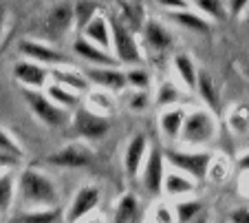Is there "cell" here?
<instances>
[{
	"label": "cell",
	"instance_id": "6da1fadb",
	"mask_svg": "<svg viewBox=\"0 0 249 223\" xmlns=\"http://www.w3.org/2000/svg\"><path fill=\"white\" fill-rule=\"evenodd\" d=\"M18 192L22 201L33 208H49L57 204V188L47 175L38 170H24L18 179Z\"/></svg>",
	"mask_w": 249,
	"mask_h": 223
},
{
	"label": "cell",
	"instance_id": "7a4b0ae2",
	"mask_svg": "<svg viewBox=\"0 0 249 223\" xmlns=\"http://www.w3.org/2000/svg\"><path fill=\"white\" fill-rule=\"evenodd\" d=\"M216 135H218V126H216L214 113H210L205 109H196L192 113H185L183 126L179 130V137L183 144L203 146V144L214 142Z\"/></svg>",
	"mask_w": 249,
	"mask_h": 223
},
{
	"label": "cell",
	"instance_id": "3957f363",
	"mask_svg": "<svg viewBox=\"0 0 249 223\" xmlns=\"http://www.w3.org/2000/svg\"><path fill=\"white\" fill-rule=\"evenodd\" d=\"M108 24H110V49L115 51L117 62L119 64H137L141 60V51H139L135 34L117 16L108 18Z\"/></svg>",
	"mask_w": 249,
	"mask_h": 223
},
{
	"label": "cell",
	"instance_id": "277c9868",
	"mask_svg": "<svg viewBox=\"0 0 249 223\" xmlns=\"http://www.w3.org/2000/svg\"><path fill=\"white\" fill-rule=\"evenodd\" d=\"M163 159L170 162L183 175L192 177L194 181H203L212 168V152H181V150H165Z\"/></svg>",
	"mask_w": 249,
	"mask_h": 223
},
{
	"label": "cell",
	"instance_id": "5b68a950",
	"mask_svg": "<svg viewBox=\"0 0 249 223\" xmlns=\"http://www.w3.org/2000/svg\"><path fill=\"white\" fill-rule=\"evenodd\" d=\"M24 100H27L31 113L36 115L40 122L47 124V126H62V124L66 122L64 109L49 100L47 93H42L40 89H27L24 91Z\"/></svg>",
	"mask_w": 249,
	"mask_h": 223
},
{
	"label": "cell",
	"instance_id": "8992f818",
	"mask_svg": "<svg viewBox=\"0 0 249 223\" xmlns=\"http://www.w3.org/2000/svg\"><path fill=\"white\" fill-rule=\"evenodd\" d=\"M73 129L84 139H102L110 130V119L104 117L102 113L90 111L89 106H82V109H77L75 117H73Z\"/></svg>",
	"mask_w": 249,
	"mask_h": 223
},
{
	"label": "cell",
	"instance_id": "52a82bcc",
	"mask_svg": "<svg viewBox=\"0 0 249 223\" xmlns=\"http://www.w3.org/2000/svg\"><path fill=\"white\" fill-rule=\"evenodd\" d=\"M143 168V175H141V181H143V188H146L148 195L159 197L161 190H163V152L159 148H152V150L146 152V159L141 164Z\"/></svg>",
	"mask_w": 249,
	"mask_h": 223
},
{
	"label": "cell",
	"instance_id": "ba28073f",
	"mask_svg": "<svg viewBox=\"0 0 249 223\" xmlns=\"http://www.w3.org/2000/svg\"><path fill=\"white\" fill-rule=\"evenodd\" d=\"M49 164L60 168H84L93 164V152L82 144H66L57 152L49 155Z\"/></svg>",
	"mask_w": 249,
	"mask_h": 223
},
{
	"label": "cell",
	"instance_id": "9c48e42d",
	"mask_svg": "<svg viewBox=\"0 0 249 223\" xmlns=\"http://www.w3.org/2000/svg\"><path fill=\"white\" fill-rule=\"evenodd\" d=\"M99 204V188L97 186H82L75 192L71 208L66 210V221H80L82 217L90 214Z\"/></svg>",
	"mask_w": 249,
	"mask_h": 223
},
{
	"label": "cell",
	"instance_id": "30bf717a",
	"mask_svg": "<svg viewBox=\"0 0 249 223\" xmlns=\"http://www.w3.org/2000/svg\"><path fill=\"white\" fill-rule=\"evenodd\" d=\"M86 80L97 84L99 89H108V91H124L128 86L126 82V73L119 71L115 67H95V69H89L84 73Z\"/></svg>",
	"mask_w": 249,
	"mask_h": 223
},
{
	"label": "cell",
	"instance_id": "8fae6325",
	"mask_svg": "<svg viewBox=\"0 0 249 223\" xmlns=\"http://www.w3.org/2000/svg\"><path fill=\"white\" fill-rule=\"evenodd\" d=\"M73 51H75L82 60L90 62V64H97V67H117V64H119L117 57L110 56L106 49H102V47H97V44L89 42L84 36H80V38L73 42Z\"/></svg>",
	"mask_w": 249,
	"mask_h": 223
},
{
	"label": "cell",
	"instance_id": "7c38bea8",
	"mask_svg": "<svg viewBox=\"0 0 249 223\" xmlns=\"http://www.w3.org/2000/svg\"><path fill=\"white\" fill-rule=\"evenodd\" d=\"M18 49L27 60H33V62H38V64H51V67H57V64L64 62V56H62L60 51H55V49L47 47V44H42V42L20 40Z\"/></svg>",
	"mask_w": 249,
	"mask_h": 223
},
{
	"label": "cell",
	"instance_id": "4fadbf2b",
	"mask_svg": "<svg viewBox=\"0 0 249 223\" xmlns=\"http://www.w3.org/2000/svg\"><path fill=\"white\" fill-rule=\"evenodd\" d=\"M141 34H143V40L148 42V47L155 49V51H165L174 44L172 31L159 20H146L143 27H141Z\"/></svg>",
	"mask_w": 249,
	"mask_h": 223
},
{
	"label": "cell",
	"instance_id": "5bb4252c",
	"mask_svg": "<svg viewBox=\"0 0 249 223\" xmlns=\"http://www.w3.org/2000/svg\"><path fill=\"white\" fill-rule=\"evenodd\" d=\"M146 152H148V137L143 133L135 135L130 139L126 148V155H124V168H126L128 177H137L141 170V164L146 159Z\"/></svg>",
	"mask_w": 249,
	"mask_h": 223
},
{
	"label": "cell",
	"instance_id": "9a60e30c",
	"mask_svg": "<svg viewBox=\"0 0 249 223\" xmlns=\"http://www.w3.org/2000/svg\"><path fill=\"white\" fill-rule=\"evenodd\" d=\"M14 77L27 89H42V86H47L49 71L40 67L38 62H20L14 67Z\"/></svg>",
	"mask_w": 249,
	"mask_h": 223
},
{
	"label": "cell",
	"instance_id": "2e32d148",
	"mask_svg": "<svg viewBox=\"0 0 249 223\" xmlns=\"http://www.w3.org/2000/svg\"><path fill=\"white\" fill-rule=\"evenodd\" d=\"M73 27V5L71 2H57L47 14V31L51 36H62Z\"/></svg>",
	"mask_w": 249,
	"mask_h": 223
},
{
	"label": "cell",
	"instance_id": "e0dca14e",
	"mask_svg": "<svg viewBox=\"0 0 249 223\" xmlns=\"http://www.w3.org/2000/svg\"><path fill=\"white\" fill-rule=\"evenodd\" d=\"M80 34L84 36L89 42L97 44V47L106 49V51L110 49V24H108V18H106V16L95 14L93 18L84 24V29H82Z\"/></svg>",
	"mask_w": 249,
	"mask_h": 223
},
{
	"label": "cell",
	"instance_id": "ac0fdd59",
	"mask_svg": "<svg viewBox=\"0 0 249 223\" xmlns=\"http://www.w3.org/2000/svg\"><path fill=\"white\" fill-rule=\"evenodd\" d=\"M117 18L130 29L132 34H137V31H141L143 22H146V20H143V5L137 2V0H122V2H119Z\"/></svg>",
	"mask_w": 249,
	"mask_h": 223
},
{
	"label": "cell",
	"instance_id": "d6986e66",
	"mask_svg": "<svg viewBox=\"0 0 249 223\" xmlns=\"http://www.w3.org/2000/svg\"><path fill=\"white\" fill-rule=\"evenodd\" d=\"M168 18L172 20L174 24H181V27L190 29V31H198V34H207L212 29L210 20L201 14H194L190 9H179V11H170Z\"/></svg>",
	"mask_w": 249,
	"mask_h": 223
},
{
	"label": "cell",
	"instance_id": "ffe728a7",
	"mask_svg": "<svg viewBox=\"0 0 249 223\" xmlns=\"http://www.w3.org/2000/svg\"><path fill=\"white\" fill-rule=\"evenodd\" d=\"M194 89H198V95H201V100L207 104V109L212 111V113H216L218 109H221V100H218V91H216V84H214V80H212V75H207L205 71H198L196 75V86Z\"/></svg>",
	"mask_w": 249,
	"mask_h": 223
},
{
	"label": "cell",
	"instance_id": "44dd1931",
	"mask_svg": "<svg viewBox=\"0 0 249 223\" xmlns=\"http://www.w3.org/2000/svg\"><path fill=\"white\" fill-rule=\"evenodd\" d=\"M196 184H194L192 177L183 175V172H170V175H163V190L170 197H183L194 192Z\"/></svg>",
	"mask_w": 249,
	"mask_h": 223
},
{
	"label": "cell",
	"instance_id": "7402d4cb",
	"mask_svg": "<svg viewBox=\"0 0 249 223\" xmlns=\"http://www.w3.org/2000/svg\"><path fill=\"white\" fill-rule=\"evenodd\" d=\"M115 221L117 223H137L141 221V210L139 201L132 192L122 195V199L117 201V210H115Z\"/></svg>",
	"mask_w": 249,
	"mask_h": 223
},
{
	"label": "cell",
	"instance_id": "603a6c76",
	"mask_svg": "<svg viewBox=\"0 0 249 223\" xmlns=\"http://www.w3.org/2000/svg\"><path fill=\"white\" fill-rule=\"evenodd\" d=\"M49 75L53 77V82H57V84H64L69 86L71 91H89V84L90 82L86 80V75H82V73L77 71H71V69H55L53 67L51 71H49Z\"/></svg>",
	"mask_w": 249,
	"mask_h": 223
},
{
	"label": "cell",
	"instance_id": "cb8c5ba5",
	"mask_svg": "<svg viewBox=\"0 0 249 223\" xmlns=\"http://www.w3.org/2000/svg\"><path fill=\"white\" fill-rule=\"evenodd\" d=\"M183 119H185V109H181V106H172V109L165 111L159 119L161 130H163L165 137H172V139L179 137V130H181V126H183Z\"/></svg>",
	"mask_w": 249,
	"mask_h": 223
},
{
	"label": "cell",
	"instance_id": "d4e9b609",
	"mask_svg": "<svg viewBox=\"0 0 249 223\" xmlns=\"http://www.w3.org/2000/svg\"><path fill=\"white\" fill-rule=\"evenodd\" d=\"M172 64L179 73L181 82H183L188 89H194L196 86V75H198V69L194 67V60L188 56V53H177L172 57Z\"/></svg>",
	"mask_w": 249,
	"mask_h": 223
},
{
	"label": "cell",
	"instance_id": "484cf974",
	"mask_svg": "<svg viewBox=\"0 0 249 223\" xmlns=\"http://www.w3.org/2000/svg\"><path fill=\"white\" fill-rule=\"evenodd\" d=\"M47 95H49V100L55 102L62 109H75V106L80 104L75 91H71L69 86H64V84H57V82L47 86Z\"/></svg>",
	"mask_w": 249,
	"mask_h": 223
},
{
	"label": "cell",
	"instance_id": "4316f807",
	"mask_svg": "<svg viewBox=\"0 0 249 223\" xmlns=\"http://www.w3.org/2000/svg\"><path fill=\"white\" fill-rule=\"evenodd\" d=\"M95 14H99V2L97 0H80L73 5V24L77 31L84 29V24L93 18Z\"/></svg>",
	"mask_w": 249,
	"mask_h": 223
},
{
	"label": "cell",
	"instance_id": "83f0119b",
	"mask_svg": "<svg viewBox=\"0 0 249 223\" xmlns=\"http://www.w3.org/2000/svg\"><path fill=\"white\" fill-rule=\"evenodd\" d=\"M16 195V179L11 172H2L0 175V217H5L14 205Z\"/></svg>",
	"mask_w": 249,
	"mask_h": 223
},
{
	"label": "cell",
	"instance_id": "f1b7e54d",
	"mask_svg": "<svg viewBox=\"0 0 249 223\" xmlns=\"http://www.w3.org/2000/svg\"><path fill=\"white\" fill-rule=\"evenodd\" d=\"M24 152L20 144L5 129H0V162H20Z\"/></svg>",
	"mask_w": 249,
	"mask_h": 223
},
{
	"label": "cell",
	"instance_id": "f546056e",
	"mask_svg": "<svg viewBox=\"0 0 249 223\" xmlns=\"http://www.w3.org/2000/svg\"><path fill=\"white\" fill-rule=\"evenodd\" d=\"M60 219V210L55 205H49V208H40V210H31V212H24L18 217V221L22 223H53Z\"/></svg>",
	"mask_w": 249,
	"mask_h": 223
},
{
	"label": "cell",
	"instance_id": "4dcf8cb0",
	"mask_svg": "<svg viewBox=\"0 0 249 223\" xmlns=\"http://www.w3.org/2000/svg\"><path fill=\"white\" fill-rule=\"evenodd\" d=\"M188 2H194V7H198V11L210 20H223L227 16L223 0H188Z\"/></svg>",
	"mask_w": 249,
	"mask_h": 223
},
{
	"label": "cell",
	"instance_id": "1f68e13d",
	"mask_svg": "<svg viewBox=\"0 0 249 223\" xmlns=\"http://www.w3.org/2000/svg\"><path fill=\"white\" fill-rule=\"evenodd\" d=\"M203 210V204L198 199H192V201H179L174 205V219L177 221H192L201 214Z\"/></svg>",
	"mask_w": 249,
	"mask_h": 223
},
{
	"label": "cell",
	"instance_id": "d6a6232c",
	"mask_svg": "<svg viewBox=\"0 0 249 223\" xmlns=\"http://www.w3.org/2000/svg\"><path fill=\"white\" fill-rule=\"evenodd\" d=\"M179 97H181L179 86L172 84V82H163V84L159 86V95H157V104H159V106H174Z\"/></svg>",
	"mask_w": 249,
	"mask_h": 223
},
{
	"label": "cell",
	"instance_id": "836d02e7",
	"mask_svg": "<svg viewBox=\"0 0 249 223\" xmlns=\"http://www.w3.org/2000/svg\"><path fill=\"white\" fill-rule=\"evenodd\" d=\"M126 82L130 86H135L137 91H146L148 86H150V75H148V71H143V69H130V71L126 73Z\"/></svg>",
	"mask_w": 249,
	"mask_h": 223
},
{
	"label": "cell",
	"instance_id": "e575fe53",
	"mask_svg": "<svg viewBox=\"0 0 249 223\" xmlns=\"http://www.w3.org/2000/svg\"><path fill=\"white\" fill-rule=\"evenodd\" d=\"M230 126L236 133H247V106H238L230 115Z\"/></svg>",
	"mask_w": 249,
	"mask_h": 223
},
{
	"label": "cell",
	"instance_id": "d590c367",
	"mask_svg": "<svg viewBox=\"0 0 249 223\" xmlns=\"http://www.w3.org/2000/svg\"><path fill=\"white\" fill-rule=\"evenodd\" d=\"M89 102L90 104H97V109H90V111H95V113H108V111L113 109V100H110V95H106V93H90Z\"/></svg>",
	"mask_w": 249,
	"mask_h": 223
},
{
	"label": "cell",
	"instance_id": "8d00e7d4",
	"mask_svg": "<svg viewBox=\"0 0 249 223\" xmlns=\"http://www.w3.org/2000/svg\"><path fill=\"white\" fill-rule=\"evenodd\" d=\"M249 0H225V11L231 14L234 18H240V16L247 11Z\"/></svg>",
	"mask_w": 249,
	"mask_h": 223
},
{
	"label": "cell",
	"instance_id": "74e56055",
	"mask_svg": "<svg viewBox=\"0 0 249 223\" xmlns=\"http://www.w3.org/2000/svg\"><path fill=\"white\" fill-rule=\"evenodd\" d=\"M157 5L163 7L168 11H179V9H190L188 0H157Z\"/></svg>",
	"mask_w": 249,
	"mask_h": 223
},
{
	"label": "cell",
	"instance_id": "f35d334b",
	"mask_svg": "<svg viewBox=\"0 0 249 223\" xmlns=\"http://www.w3.org/2000/svg\"><path fill=\"white\" fill-rule=\"evenodd\" d=\"M155 219H157V221H163V223H172V221H177V219H174V212L168 208V205H163V204L157 205V210H155Z\"/></svg>",
	"mask_w": 249,
	"mask_h": 223
},
{
	"label": "cell",
	"instance_id": "ab89813d",
	"mask_svg": "<svg viewBox=\"0 0 249 223\" xmlns=\"http://www.w3.org/2000/svg\"><path fill=\"white\" fill-rule=\"evenodd\" d=\"M148 106V95H146V91H137L135 95L130 97V109L132 111H137V109H146Z\"/></svg>",
	"mask_w": 249,
	"mask_h": 223
},
{
	"label": "cell",
	"instance_id": "60d3db41",
	"mask_svg": "<svg viewBox=\"0 0 249 223\" xmlns=\"http://www.w3.org/2000/svg\"><path fill=\"white\" fill-rule=\"evenodd\" d=\"M247 208H240V210H236L234 214H231V221H247Z\"/></svg>",
	"mask_w": 249,
	"mask_h": 223
},
{
	"label": "cell",
	"instance_id": "b9f144b4",
	"mask_svg": "<svg viewBox=\"0 0 249 223\" xmlns=\"http://www.w3.org/2000/svg\"><path fill=\"white\" fill-rule=\"evenodd\" d=\"M5 20H7V7L0 5V31H2V27H5Z\"/></svg>",
	"mask_w": 249,
	"mask_h": 223
},
{
	"label": "cell",
	"instance_id": "7bdbcfd3",
	"mask_svg": "<svg viewBox=\"0 0 249 223\" xmlns=\"http://www.w3.org/2000/svg\"><path fill=\"white\" fill-rule=\"evenodd\" d=\"M247 164H249V155H247V152H245V155H243V157H240V162H238V166H240V168H247Z\"/></svg>",
	"mask_w": 249,
	"mask_h": 223
}]
</instances>
